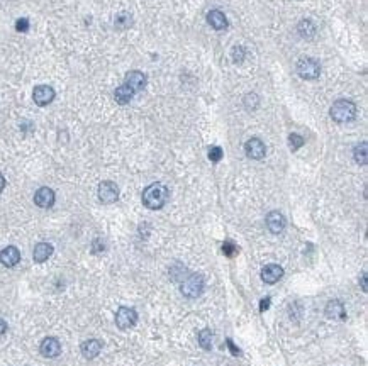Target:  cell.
Instances as JSON below:
<instances>
[{"label": "cell", "mask_w": 368, "mask_h": 366, "mask_svg": "<svg viewBox=\"0 0 368 366\" xmlns=\"http://www.w3.org/2000/svg\"><path fill=\"white\" fill-rule=\"evenodd\" d=\"M170 192L163 183H151L143 192V203L151 210H158L168 202Z\"/></svg>", "instance_id": "1"}, {"label": "cell", "mask_w": 368, "mask_h": 366, "mask_svg": "<svg viewBox=\"0 0 368 366\" xmlns=\"http://www.w3.org/2000/svg\"><path fill=\"white\" fill-rule=\"evenodd\" d=\"M329 114L332 117V120L340 122V124H343V122H350L356 117V105L353 104L351 100L340 99L332 104Z\"/></svg>", "instance_id": "2"}, {"label": "cell", "mask_w": 368, "mask_h": 366, "mask_svg": "<svg viewBox=\"0 0 368 366\" xmlns=\"http://www.w3.org/2000/svg\"><path fill=\"white\" fill-rule=\"evenodd\" d=\"M180 292L183 293V297H187V298L200 297L202 292H204V278L200 277V274H197V273L190 274V277L185 280L183 283H181Z\"/></svg>", "instance_id": "3"}, {"label": "cell", "mask_w": 368, "mask_h": 366, "mask_svg": "<svg viewBox=\"0 0 368 366\" xmlns=\"http://www.w3.org/2000/svg\"><path fill=\"white\" fill-rule=\"evenodd\" d=\"M297 73L304 80H316L321 75V65L314 58H300L297 61Z\"/></svg>", "instance_id": "4"}, {"label": "cell", "mask_w": 368, "mask_h": 366, "mask_svg": "<svg viewBox=\"0 0 368 366\" xmlns=\"http://www.w3.org/2000/svg\"><path fill=\"white\" fill-rule=\"evenodd\" d=\"M136 322H138V312L134 309L120 307L115 312V324H117L119 329H131Z\"/></svg>", "instance_id": "5"}, {"label": "cell", "mask_w": 368, "mask_h": 366, "mask_svg": "<svg viewBox=\"0 0 368 366\" xmlns=\"http://www.w3.org/2000/svg\"><path fill=\"white\" fill-rule=\"evenodd\" d=\"M99 200L102 203H114L119 198V187L114 181H102L99 185Z\"/></svg>", "instance_id": "6"}, {"label": "cell", "mask_w": 368, "mask_h": 366, "mask_svg": "<svg viewBox=\"0 0 368 366\" xmlns=\"http://www.w3.org/2000/svg\"><path fill=\"white\" fill-rule=\"evenodd\" d=\"M33 100L36 102L39 107L49 105L54 100V90L49 85H38L33 90Z\"/></svg>", "instance_id": "7"}, {"label": "cell", "mask_w": 368, "mask_h": 366, "mask_svg": "<svg viewBox=\"0 0 368 366\" xmlns=\"http://www.w3.org/2000/svg\"><path fill=\"white\" fill-rule=\"evenodd\" d=\"M244 151H246V156L251 158V160H261V158H265L266 147L261 139H258V137H251V139L246 141Z\"/></svg>", "instance_id": "8"}, {"label": "cell", "mask_w": 368, "mask_h": 366, "mask_svg": "<svg viewBox=\"0 0 368 366\" xmlns=\"http://www.w3.org/2000/svg\"><path fill=\"white\" fill-rule=\"evenodd\" d=\"M131 90L134 92V94H138L146 86V75L143 71H138V70H133L129 71L128 75H126V83Z\"/></svg>", "instance_id": "9"}, {"label": "cell", "mask_w": 368, "mask_h": 366, "mask_svg": "<svg viewBox=\"0 0 368 366\" xmlns=\"http://www.w3.org/2000/svg\"><path fill=\"white\" fill-rule=\"evenodd\" d=\"M39 351H41V354L44 358H56L62 353V344H59V341L56 338H46L43 339L41 346H39Z\"/></svg>", "instance_id": "10"}, {"label": "cell", "mask_w": 368, "mask_h": 366, "mask_svg": "<svg viewBox=\"0 0 368 366\" xmlns=\"http://www.w3.org/2000/svg\"><path fill=\"white\" fill-rule=\"evenodd\" d=\"M34 203L41 208H49L54 203V192L48 187H41L34 193Z\"/></svg>", "instance_id": "11"}, {"label": "cell", "mask_w": 368, "mask_h": 366, "mask_svg": "<svg viewBox=\"0 0 368 366\" xmlns=\"http://www.w3.org/2000/svg\"><path fill=\"white\" fill-rule=\"evenodd\" d=\"M21 261V253L16 246H7L0 251V263L7 268H12Z\"/></svg>", "instance_id": "12"}, {"label": "cell", "mask_w": 368, "mask_h": 366, "mask_svg": "<svg viewBox=\"0 0 368 366\" xmlns=\"http://www.w3.org/2000/svg\"><path fill=\"white\" fill-rule=\"evenodd\" d=\"M282 277H284V268L279 266V264H266V266L261 269V280L268 285L277 283Z\"/></svg>", "instance_id": "13"}, {"label": "cell", "mask_w": 368, "mask_h": 366, "mask_svg": "<svg viewBox=\"0 0 368 366\" xmlns=\"http://www.w3.org/2000/svg\"><path fill=\"white\" fill-rule=\"evenodd\" d=\"M326 315H327V319H332V320H343V319H346L345 303H343L341 300H331V302H327V305H326Z\"/></svg>", "instance_id": "14"}, {"label": "cell", "mask_w": 368, "mask_h": 366, "mask_svg": "<svg viewBox=\"0 0 368 366\" xmlns=\"http://www.w3.org/2000/svg\"><path fill=\"white\" fill-rule=\"evenodd\" d=\"M266 227H268V231L270 232H273V234H280V232H284V229H285V217L282 216L280 212H270L268 216H266Z\"/></svg>", "instance_id": "15"}, {"label": "cell", "mask_w": 368, "mask_h": 366, "mask_svg": "<svg viewBox=\"0 0 368 366\" xmlns=\"http://www.w3.org/2000/svg\"><path fill=\"white\" fill-rule=\"evenodd\" d=\"M100 351H102V343H100L99 339H88L82 344V354L87 359L97 358L100 354Z\"/></svg>", "instance_id": "16"}, {"label": "cell", "mask_w": 368, "mask_h": 366, "mask_svg": "<svg viewBox=\"0 0 368 366\" xmlns=\"http://www.w3.org/2000/svg\"><path fill=\"white\" fill-rule=\"evenodd\" d=\"M207 22L216 30H223L228 27V19H226V15L221 10H210L207 14Z\"/></svg>", "instance_id": "17"}, {"label": "cell", "mask_w": 368, "mask_h": 366, "mask_svg": "<svg viewBox=\"0 0 368 366\" xmlns=\"http://www.w3.org/2000/svg\"><path fill=\"white\" fill-rule=\"evenodd\" d=\"M53 254V246L49 242H39L36 244V248H34V253H33V258L36 263H44L46 259Z\"/></svg>", "instance_id": "18"}, {"label": "cell", "mask_w": 368, "mask_h": 366, "mask_svg": "<svg viewBox=\"0 0 368 366\" xmlns=\"http://www.w3.org/2000/svg\"><path fill=\"white\" fill-rule=\"evenodd\" d=\"M133 97H134V92L131 90L128 85H120L114 92V99H115V102H117L119 105L129 104V102L133 100Z\"/></svg>", "instance_id": "19"}, {"label": "cell", "mask_w": 368, "mask_h": 366, "mask_svg": "<svg viewBox=\"0 0 368 366\" xmlns=\"http://www.w3.org/2000/svg\"><path fill=\"white\" fill-rule=\"evenodd\" d=\"M297 29H299V34L304 39H312L316 36V24L311 19H302Z\"/></svg>", "instance_id": "20"}, {"label": "cell", "mask_w": 368, "mask_h": 366, "mask_svg": "<svg viewBox=\"0 0 368 366\" xmlns=\"http://www.w3.org/2000/svg\"><path fill=\"white\" fill-rule=\"evenodd\" d=\"M199 344H200V348L205 349V351H209L210 348H212V330L210 329H202L199 332Z\"/></svg>", "instance_id": "21"}, {"label": "cell", "mask_w": 368, "mask_h": 366, "mask_svg": "<svg viewBox=\"0 0 368 366\" xmlns=\"http://www.w3.org/2000/svg\"><path fill=\"white\" fill-rule=\"evenodd\" d=\"M353 156H355V161L358 165H366V142L358 144L353 151Z\"/></svg>", "instance_id": "22"}, {"label": "cell", "mask_w": 368, "mask_h": 366, "mask_svg": "<svg viewBox=\"0 0 368 366\" xmlns=\"http://www.w3.org/2000/svg\"><path fill=\"white\" fill-rule=\"evenodd\" d=\"M131 22H133V17H131L128 12H120L117 17H115V27H119V29L129 27Z\"/></svg>", "instance_id": "23"}, {"label": "cell", "mask_w": 368, "mask_h": 366, "mask_svg": "<svg viewBox=\"0 0 368 366\" xmlns=\"http://www.w3.org/2000/svg\"><path fill=\"white\" fill-rule=\"evenodd\" d=\"M289 144H290V149L292 151H297L299 147L304 146V137H302L300 134H290L289 136Z\"/></svg>", "instance_id": "24"}, {"label": "cell", "mask_w": 368, "mask_h": 366, "mask_svg": "<svg viewBox=\"0 0 368 366\" xmlns=\"http://www.w3.org/2000/svg\"><path fill=\"white\" fill-rule=\"evenodd\" d=\"M244 58H246V49L243 48V46H234L233 48V61L234 63L241 65L244 61Z\"/></svg>", "instance_id": "25"}, {"label": "cell", "mask_w": 368, "mask_h": 366, "mask_svg": "<svg viewBox=\"0 0 368 366\" xmlns=\"http://www.w3.org/2000/svg\"><path fill=\"white\" fill-rule=\"evenodd\" d=\"M223 155H224V151H223V147H219V146H212L209 149V160L212 163H219L223 160Z\"/></svg>", "instance_id": "26"}, {"label": "cell", "mask_w": 368, "mask_h": 366, "mask_svg": "<svg viewBox=\"0 0 368 366\" xmlns=\"http://www.w3.org/2000/svg\"><path fill=\"white\" fill-rule=\"evenodd\" d=\"M238 251H239V249H238V246H236L233 241H224V244H223V253H224L228 258H233Z\"/></svg>", "instance_id": "27"}, {"label": "cell", "mask_w": 368, "mask_h": 366, "mask_svg": "<svg viewBox=\"0 0 368 366\" xmlns=\"http://www.w3.org/2000/svg\"><path fill=\"white\" fill-rule=\"evenodd\" d=\"M244 105L248 107V109H255V107L258 105V95H256V94H248L244 97Z\"/></svg>", "instance_id": "28"}, {"label": "cell", "mask_w": 368, "mask_h": 366, "mask_svg": "<svg viewBox=\"0 0 368 366\" xmlns=\"http://www.w3.org/2000/svg\"><path fill=\"white\" fill-rule=\"evenodd\" d=\"M16 30H19V33H27L29 30V20L27 19H17L16 20Z\"/></svg>", "instance_id": "29"}, {"label": "cell", "mask_w": 368, "mask_h": 366, "mask_svg": "<svg viewBox=\"0 0 368 366\" xmlns=\"http://www.w3.org/2000/svg\"><path fill=\"white\" fill-rule=\"evenodd\" d=\"M105 246H104V242L100 241V239H95L94 241V248H92V251L94 253H100V251H104Z\"/></svg>", "instance_id": "30"}, {"label": "cell", "mask_w": 368, "mask_h": 366, "mask_svg": "<svg viewBox=\"0 0 368 366\" xmlns=\"http://www.w3.org/2000/svg\"><path fill=\"white\" fill-rule=\"evenodd\" d=\"M268 307H270V297H265V298L260 302V312L263 314L265 310H268Z\"/></svg>", "instance_id": "31"}, {"label": "cell", "mask_w": 368, "mask_h": 366, "mask_svg": "<svg viewBox=\"0 0 368 366\" xmlns=\"http://www.w3.org/2000/svg\"><path fill=\"white\" fill-rule=\"evenodd\" d=\"M228 346H229L231 353H233L234 356H239V353H241V351H239L238 348H236V346H234V343H233V341H231V339H228Z\"/></svg>", "instance_id": "32"}, {"label": "cell", "mask_w": 368, "mask_h": 366, "mask_svg": "<svg viewBox=\"0 0 368 366\" xmlns=\"http://www.w3.org/2000/svg\"><path fill=\"white\" fill-rule=\"evenodd\" d=\"M361 290H363V292H366V290H368V287H366V271H363V274H361Z\"/></svg>", "instance_id": "33"}, {"label": "cell", "mask_w": 368, "mask_h": 366, "mask_svg": "<svg viewBox=\"0 0 368 366\" xmlns=\"http://www.w3.org/2000/svg\"><path fill=\"white\" fill-rule=\"evenodd\" d=\"M6 330H7V322L4 319H0V336L6 332Z\"/></svg>", "instance_id": "34"}, {"label": "cell", "mask_w": 368, "mask_h": 366, "mask_svg": "<svg viewBox=\"0 0 368 366\" xmlns=\"http://www.w3.org/2000/svg\"><path fill=\"white\" fill-rule=\"evenodd\" d=\"M4 188H6V178H4V175L0 173V193L4 192Z\"/></svg>", "instance_id": "35"}]
</instances>
